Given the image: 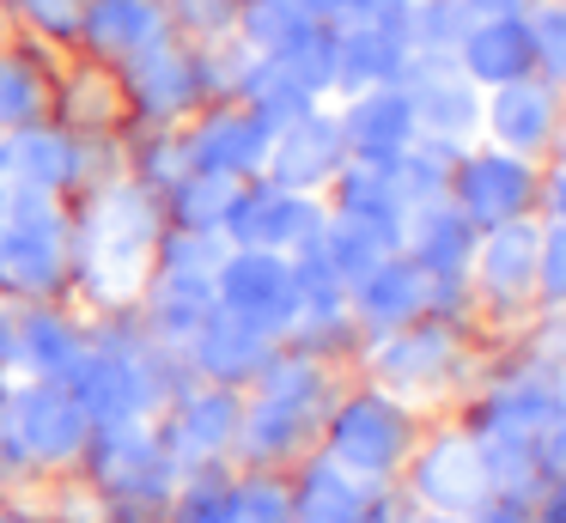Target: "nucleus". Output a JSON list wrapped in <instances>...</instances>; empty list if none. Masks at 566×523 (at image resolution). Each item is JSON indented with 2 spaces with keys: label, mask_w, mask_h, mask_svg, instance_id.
<instances>
[{
  "label": "nucleus",
  "mask_w": 566,
  "mask_h": 523,
  "mask_svg": "<svg viewBox=\"0 0 566 523\" xmlns=\"http://www.w3.org/2000/svg\"><path fill=\"white\" fill-rule=\"evenodd\" d=\"M420 414L402 408L396 396H384L378 384H366V377H347L342 396H335L329 420H323L317 432V450L329 462H342V469H354L359 481H396L408 462V450L420 444Z\"/></svg>",
  "instance_id": "1"
},
{
  "label": "nucleus",
  "mask_w": 566,
  "mask_h": 523,
  "mask_svg": "<svg viewBox=\"0 0 566 523\" xmlns=\"http://www.w3.org/2000/svg\"><path fill=\"white\" fill-rule=\"evenodd\" d=\"M396 487H402V499L415 511H439V517H469L475 505H488V499H493L481 444H475V432H469L463 420L420 426V444L408 450Z\"/></svg>",
  "instance_id": "2"
},
{
  "label": "nucleus",
  "mask_w": 566,
  "mask_h": 523,
  "mask_svg": "<svg viewBox=\"0 0 566 523\" xmlns=\"http://www.w3.org/2000/svg\"><path fill=\"white\" fill-rule=\"evenodd\" d=\"M238 420H244V389L189 377V384L153 414V432H159L165 457H171L177 469H201V462H232Z\"/></svg>",
  "instance_id": "3"
},
{
  "label": "nucleus",
  "mask_w": 566,
  "mask_h": 523,
  "mask_svg": "<svg viewBox=\"0 0 566 523\" xmlns=\"http://www.w3.org/2000/svg\"><path fill=\"white\" fill-rule=\"evenodd\" d=\"M213 304L238 323H250L256 335L286 341L298 316V280L286 250H226L220 274H213Z\"/></svg>",
  "instance_id": "4"
},
{
  "label": "nucleus",
  "mask_w": 566,
  "mask_h": 523,
  "mask_svg": "<svg viewBox=\"0 0 566 523\" xmlns=\"http://www.w3.org/2000/svg\"><path fill=\"white\" fill-rule=\"evenodd\" d=\"M444 201L469 219L475 231L505 226V219H530L542 201V177L524 165L517 153H469L451 165V182H444Z\"/></svg>",
  "instance_id": "5"
},
{
  "label": "nucleus",
  "mask_w": 566,
  "mask_h": 523,
  "mask_svg": "<svg viewBox=\"0 0 566 523\" xmlns=\"http://www.w3.org/2000/svg\"><path fill=\"white\" fill-rule=\"evenodd\" d=\"M92 347V323L67 299H31L13 311V377L19 384H67Z\"/></svg>",
  "instance_id": "6"
},
{
  "label": "nucleus",
  "mask_w": 566,
  "mask_h": 523,
  "mask_svg": "<svg viewBox=\"0 0 566 523\" xmlns=\"http://www.w3.org/2000/svg\"><path fill=\"white\" fill-rule=\"evenodd\" d=\"M13 420L38 474H67L86 462L92 414L80 408V396L67 384H13Z\"/></svg>",
  "instance_id": "7"
},
{
  "label": "nucleus",
  "mask_w": 566,
  "mask_h": 523,
  "mask_svg": "<svg viewBox=\"0 0 566 523\" xmlns=\"http://www.w3.org/2000/svg\"><path fill=\"white\" fill-rule=\"evenodd\" d=\"M488 122H493V146L500 153H548L554 146V97L542 92V85H530V104H524V85H505L500 97H493V109H488Z\"/></svg>",
  "instance_id": "8"
},
{
  "label": "nucleus",
  "mask_w": 566,
  "mask_h": 523,
  "mask_svg": "<svg viewBox=\"0 0 566 523\" xmlns=\"http://www.w3.org/2000/svg\"><path fill=\"white\" fill-rule=\"evenodd\" d=\"M293 481L286 469H232V523H286Z\"/></svg>",
  "instance_id": "9"
},
{
  "label": "nucleus",
  "mask_w": 566,
  "mask_h": 523,
  "mask_svg": "<svg viewBox=\"0 0 566 523\" xmlns=\"http://www.w3.org/2000/svg\"><path fill=\"white\" fill-rule=\"evenodd\" d=\"M542 304H566V226L542 219V243H536V311Z\"/></svg>",
  "instance_id": "10"
},
{
  "label": "nucleus",
  "mask_w": 566,
  "mask_h": 523,
  "mask_svg": "<svg viewBox=\"0 0 566 523\" xmlns=\"http://www.w3.org/2000/svg\"><path fill=\"white\" fill-rule=\"evenodd\" d=\"M463 523H530V499H512V493H493L488 505H475Z\"/></svg>",
  "instance_id": "11"
},
{
  "label": "nucleus",
  "mask_w": 566,
  "mask_h": 523,
  "mask_svg": "<svg viewBox=\"0 0 566 523\" xmlns=\"http://www.w3.org/2000/svg\"><path fill=\"white\" fill-rule=\"evenodd\" d=\"M13 311H19V304L0 292V389L13 384Z\"/></svg>",
  "instance_id": "12"
},
{
  "label": "nucleus",
  "mask_w": 566,
  "mask_h": 523,
  "mask_svg": "<svg viewBox=\"0 0 566 523\" xmlns=\"http://www.w3.org/2000/svg\"><path fill=\"white\" fill-rule=\"evenodd\" d=\"M7 523H43V517L25 505V499H13V505H7Z\"/></svg>",
  "instance_id": "13"
},
{
  "label": "nucleus",
  "mask_w": 566,
  "mask_h": 523,
  "mask_svg": "<svg viewBox=\"0 0 566 523\" xmlns=\"http://www.w3.org/2000/svg\"><path fill=\"white\" fill-rule=\"evenodd\" d=\"M7 505H13V499H7V493H0V523H7Z\"/></svg>",
  "instance_id": "14"
},
{
  "label": "nucleus",
  "mask_w": 566,
  "mask_h": 523,
  "mask_svg": "<svg viewBox=\"0 0 566 523\" xmlns=\"http://www.w3.org/2000/svg\"><path fill=\"white\" fill-rule=\"evenodd\" d=\"M286 523H298V517H286Z\"/></svg>",
  "instance_id": "15"
}]
</instances>
